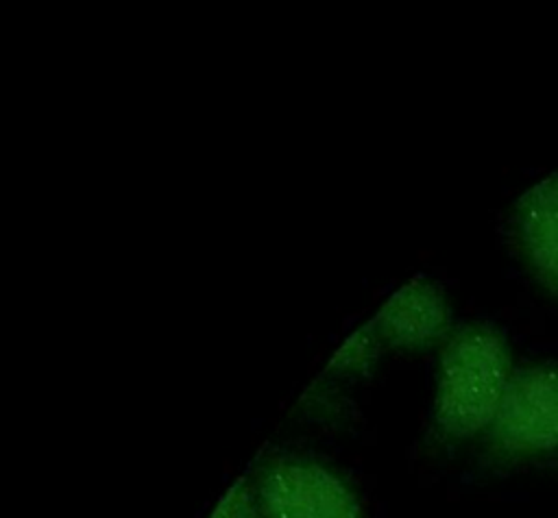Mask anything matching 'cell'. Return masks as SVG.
<instances>
[{
  "instance_id": "1",
  "label": "cell",
  "mask_w": 558,
  "mask_h": 518,
  "mask_svg": "<svg viewBox=\"0 0 558 518\" xmlns=\"http://www.w3.org/2000/svg\"><path fill=\"white\" fill-rule=\"evenodd\" d=\"M506 337L490 324H466L445 344L438 363L434 422L451 440L488 431L512 379Z\"/></svg>"
},
{
  "instance_id": "2",
  "label": "cell",
  "mask_w": 558,
  "mask_h": 518,
  "mask_svg": "<svg viewBox=\"0 0 558 518\" xmlns=\"http://www.w3.org/2000/svg\"><path fill=\"white\" fill-rule=\"evenodd\" d=\"M253 488L264 518H366L355 490L310 457L270 459Z\"/></svg>"
},
{
  "instance_id": "3",
  "label": "cell",
  "mask_w": 558,
  "mask_h": 518,
  "mask_svg": "<svg viewBox=\"0 0 558 518\" xmlns=\"http://www.w3.org/2000/svg\"><path fill=\"white\" fill-rule=\"evenodd\" d=\"M493 444L508 455H536L558 448V366L517 368L488 429Z\"/></svg>"
},
{
  "instance_id": "4",
  "label": "cell",
  "mask_w": 558,
  "mask_h": 518,
  "mask_svg": "<svg viewBox=\"0 0 558 518\" xmlns=\"http://www.w3.org/2000/svg\"><path fill=\"white\" fill-rule=\"evenodd\" d=\"M371 324L388 346L423 348L447 333L449 307L436 283L414 276L388 296Z\"/></svg>"
},
{
  "instance_id": "5",
  "label": "cell",
  "mask_w": 558,
  "mask_h": 518,
  "mask_svg": "<svg viewBox=\"0 0 558 518\" xmlns=\"http://www.w3.org/2000/svg\"><path fill=\"white\" fill-rule=\"evenodd\" d=\"M514 231L532 274L558 294V172L541 178L519 198Z\"/></svg>"
},
{
  "instance_id": "6",
  "label": "cell",
  "mask_w": 558,
  "mask_h": 518,
  "mask_svg": "<svg viewBox=\"0 0 558 518\" xmlns=\"http://www.w3.org/2000/svg\"><path fill=\"white\" fill-rule=\"evenodd\" d=\"M379 335L375 331L373 324L357 329L351 337H347V342L336 350L333 359L329 361V370L331 372H340V374H353V372H362L366 370L379 348Z\"/></svg>"
},
{
  "instance_id": "7",
  "label": "cell",
  "mask_w": 558,
  "mask_h": 518,
  "mask_svg": "<svg viewBox=\"0 0 558 518\" xmlns=\"http://www.w3.org/2000/svg\"><path fill=\"white\" fill-rule=\"evenodd\" d=\"M209 518H264L253 483L235 481L218 501Z\"/></svg>"
}]
</instances>
